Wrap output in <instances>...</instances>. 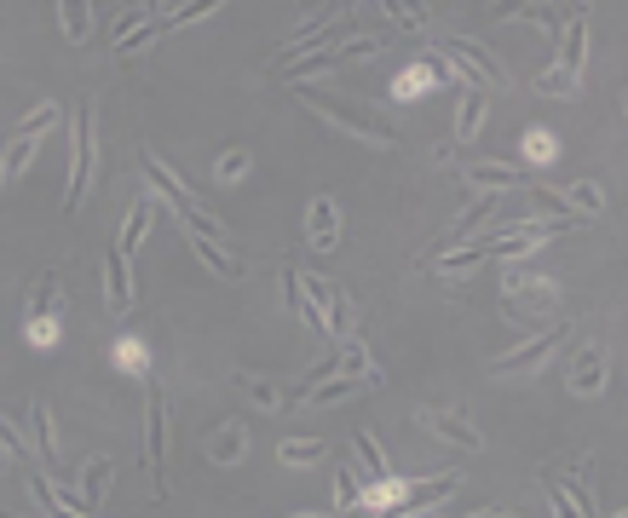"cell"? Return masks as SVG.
Wrapping results in <instances>:
<instances>
[{"label": "cell", "instance_id": "cell-18", "mask_svg": "<svg viewBox=\"0 0 628 518\" xmlns=\"http://www.w3.org/2000/svg\"><path fill=\"white\" fill-rule=\"evenodd\" d=\"M462 179H467V185H479V191H501V196H508V191L524 185V168H513V162H467Z\"/></svg>", "mask_w": 628, "mask_h": 518}, {"label": "cell", "instance_id": "cell-7", "mask_svg": "<svg viewBox=\"0 0 628 518\" xmlns=\"http://www.w3.org/2000/svg\"><path fill=\"white\" fill-rule=\"evenodd\" d=\"M560 341H565V323H548V328L531 334V341H519L513 352H501V357L490 363V375H524V369H537V363L554 357Z\"/></svg>", "mask_w": 628, "mask_h": 518}, {"label": "cell", "instance_id": "cell-43", "mask_svg": "<svg viewBox=\"0 0 628 518\" xmlns=\"http://www.w3.org/2000/svg\"><path fill=\"white\" fill-rule=\"evenodd\" d=\"M144 12L150 18H167V0H144Z\"/></svg>", "mask_w": 628, "mask_h": 518}, {"label": "cell", "instance_id": "cell-28", "mask_svg": "<svg viewBox=\"0 0 628 518\" xmlns=\"http://www.w3.org/2000/svg\"><path fill=\"white\" fill-rule=\"evenodd\" d=\"M58 23H64V35L75 46L93 41V7H87V0H58Z\"/></svg>", "mask_w": 628, "mask_h": 518}, {"label": "cell", "instance_id": "cell-26", "mask_svg": "<svg viewBox=\"0 0 628 518\" xmlns=\"http://www.w3.org/2000/svg\"><path fill=\"white\" fill-rule=\"evenodd\" d=\"M150 219H156V202H144V196H139V202L128 207V225H121V242H116V248L128 253V259L139 253V242H144V230H150Z\"/></svg>", "mask_w": 628, "mask_h": 518}, {"label": "cell", "instance_id": "cell-31", "mask_svg": "<svg viewBox=\"0 0 628 518\" xmlns=\"http://www.w3.org/2000/svg\"><path fill=\"white\" fill-rule=\"evenodd\" d=\"M565 207H576V214H599V207H606V191H599V179H576V185L565 191Z\"/></svg>", "mask_w": 628, "mask_h": 518}, {"label": "cell", "instance_id": "cell-25", "mask_svg": "<svg viewBox=\"0 0 628 518\" xmlns=\"http://www.w3.org/2000/svg\"><path fill=\"white\" fill-rule=\"evenodd\" d=\"M30 162H35V139L12 133V139H7V150H0V185H18Z\"/></svg>", "mask_w": 628, "mask_h": 518}, {"label": "cell", "instance_id": "cell-24", "mask_svg": "<svg viewBox=\"0 0 628 518\" xmlns=\"http://www.w3.org/2000/svg\"><path fill=\"white\" fill-rule=\"evenodd\" d=\"M110 478H116V461L93 455V461H87V473H82V501H87V512H98V507H105V496H110Z\"/></svg>", "mask_w": 628, "mask_h": 518}, {"label": "cell", "instance_id": "cell-21", "mask_svg": "<svg viewBox=\"0 0 628 518\" xmlns=\"http://www.w3.org/2000/svg\"><path fill=\"white\" fill-rule=\"evenodd\" d=\"M23 421H30V438H35V455L53 466L58 461V438H53V403L46 398H30L23 403Z\"/></svg>", "mask_w": 628, "mask_h": 518}, {"label": "cell", "instance_id": "cell-35", "mask_svg": "<svg viewBox=\"0 0 628 518\" xmlns=\"http://www.w3.org/2000/svg\"><path fill=\"white\" fill-rule=\"evenodd\" d=\"M381 7H387L392 23H404V30H426V7H421V0H381Z\"/></svg>", "mask_w": 628, "mask_h": 518}, {"label": "cell", "instance_id": "cell-8", "mask_svg": "<svg viewBox=\"0 0 628 518\" xmlns=\"http://www.w3.org/2000/svg\"><path fill=\"white\" fill-rule=\"evenodd\" d=\"M351 455H358V478L369 484V496H375V501H392V496H398V478H392L381 444H375L369 432H351Z\"/></svg>", "mask_w": 628, "mask_h": 518}, {"label": "cell", "instance_id": "cell-32", "mask_svg": "<svg viewBox=\"0 0 628 518\" xmlns=\"http://www.w3.org/2000/svg\"><path fill=\"white\" fill-rule=\"evenodd\" d=\"M364 501V478H358V466H340L335 473V512H351Z\"/></svg>", "mask_w": 628, "mask_h": 518}, {"label": "cell", "instance_id": "cell-6", "mask_svg": "<svg viewBox=\"0 0 628 518\" xmlns=\"http://www.w3.org/2000/svg\"><path fill=\"white\" fill-rule=\"evenodd\" d=\"M162 455H167V392H162L156 380H144V466H150L156 496H167V484H162Z\"/></svg>", "mask_w": 628, "mask_h": 518}, {"label": "cell", "instance_id": "cell-12", "mask_svg": "<svg viewBox=\"0 0 628 518\" xmlns=\"http://www.w3.org/2000/svg\"><path fill=\"white\" fill-rule=\"evenodd\" d=\"M583 64H588V18H583V7H571L560 23V64L554 69L583 75Z\"/></svg>", "mask_w": 628, "mask_h": 518}, {"label": "cell", "instance_id": "cell-13", "mask_svg": "<svg viewBox=\"0 0 628 518\" xmlns=\"http://www.w3.org/2000/svg\"><path fill=\"white\" fill-rule=\"evenodd\" d=\"M306 242H312L317 253L340 248V202H335V196H317V202L306 207Z\"/></svg>", "mask_w": 628, "mask_h": 518}, {"label": "cell", "instance_id": "cell-23", "mask_svg": "<svg viewBox=\"0 0 628 518\" xmlns=\"http://www.w3.org/2000/svg\"><path fill=\"white\" fill-rule=\"evenodd\" d=\"M237 392L248 398V403H260V409H271V414H278L294 392H289V386H278V380H266V375H237Z\"/></svg>", "mask_w": 628, "mask_h": 518}, {"label": "cell", "instance_id": "cell-3", "mask_svg": "<svg viewBox=\"0 0 628 518\" xmlns=\"http://www.w3.org/2000/svg\"><path fill=\"white\" fill-rule=\"evenodd\" d=\"M375 52H381V41H375L369 30H358V35H346L340 46H312V52H300V58L278 64V75H289V82H312V75H329V69H340L351 58H375Z\"/></svg>", "mask_w": 628, "mask_h": 518}, {"label": "cell", "instance_id": "cell-46", "mask_svg": "<svg viewBox=\"0 0 628 518\" xmlns=\"http://www.w3.org/2000/svg\"><path fill=\"white\" fill-rule=\"evenodd\" d=\"M571 7H583V0H571Z\"/></svg>", "mask_w": 628, "mask_h": 518}, {"label": "cell", "instance_id": "cell-15", "mask_svg": "<svg viewBox=\"0 0 628 518\" xmlns=\"http://www.w3.org/2000/svg\"><path fill=\"white\" fill-rule=\"evenodd\" d=\"M369 380H358V375H323V380H306V386H294V398H306L312 409H323V403H346V398H358Z\"/></svg>", "mask_w": 628, "mask_h": 518}, {"label": "cell", "instance_id": "cell-44", "mask_svg": "<svg viewBox=\"0 0 628 518\" xmlns=\"http://www.w3.org/2000/svg\"><path fill=\"white\" fill-rule=\"evenodd\" d=\"M7 466H12V455H7V444H0V473H7Z\"/></svg>", "mask_w": 628, "mask_h": 518}, {"label": "cell", "instance_id": "cell-40", "mask_svg": "<svg viewBox=\"0 0 628 518\" xmlns=\"http://www.w3.org/2000/svg\"><path fill=\"white\" fill-rule=\"evenodd\" d=\"M180 219H185V230H203V237H219V219L208 214V207H203V202H196V207H191V214H180Z\"/></svg>", "mask_w": 628, "mask_h": 518}, {"label": "cell", "instance_id": "cell-20", "mask_svg": "<svg viewBox=\"0 0 628 518\" xmlns=\"http://www.w3.org/2000/svg\"><path fill=\"white\" fill-rule=\"evenodd\" d=\"M144 179L156 185V196H167V202H173V214H191V207H196V196L185 191V179L173 173V168L162 162V155H144Z\"/></svg>", "mask_w": 628, "mask_h": 518}, {"label": "cell", "instance_id": "cell-34", "mask_svg": "<svg viewBox=\"0 0 628 518\" xmlns=\"http://www.w3.org/2000/svg\"><path fill=\"white\" fill-rule=\"evenodd\" d=\"M278 461H289V466H306V461H323V438H289V444L278 450Z\"/></svg>", "mask_w": 628, "mask_h": 518}, {"label": "cell", "instance_id": "cell-27", "mask_svg": "<svg viewBox=\"0 0 628 518\" xmlns=\"http://www.w3.org/2000/svg\"><path fill=\"white\" fill-rule=\"evenodd\" d=\"M323 323H329V341H351V300L329 282V294H323Z\"/></svg>", "mask_w": 628, "mask_h": 518}, {"label": "cell", "instance_id": "cell-10", "mask_svg": "<svg viewBox=\"0 0 628 518\" xmlns=\"http://www.w3.org/2000/svg\"><path fill=\"white\" fill-rule=\"evenodd\" d=\"M542 489L554 496L560 512H594L588 484H583V461H571V466H542Z\"/></svg>", "mask_w": 628, "mask_h": 518}, {"label": "cell", "instance_id": "cell-29", "mask_svg": "<svg viewBox=\"0 0 628 518\" xmlns=\"http://www.w3.org/2000/svg\"><path fill=\"white\" fill-rule=\"evenodd\" d=\"M242 450H248V432H242V427H219V432L208 438V455H214L219 466H237Z\"/></svg>", "mask_w": 628, "mask_h": 518}, {"label": "cell", "instance_id": "cell-16", "mask_svg": "<svg viewBox=\"0 0 628 518\" xmlns=\"http://www.w3.org/2000/svg\"><path fill=\"white\" fill-rule=\"evenodd\" d=\"M599 386H606V346L588 341L583 352L571 357V392H576V398H594Z\"/></svg>", "mask_w": 628, "mask_h": 518}, {"label": "cell", "instance_id": "cell-37", "mask_svg": "<svg viewBox=\"0 0 628 518\" xmlns=\"http://www.w3.org/2000/svg\"><path fill=\"white\" fill-rule=\"evenodd\" d=\"M576 82H583V75H565V69H542V75H537V93H548V98H571V93H576Z\"/></svg>", "mask_w": 628, "mask_h": 518}, {"label": "cell", "instance_id": "cell-11", "mask_svg": "<svg viewBox=\"0 0 628 518\" xmlns=\"http://www.w3.org/2000/svg\"><path fill=\"white\" fill-rule=\"evenodd\" d=\"M421 427L426 432H438L444 444H456V450H485V432L467 421V409H421Z\"/></svg>", "mask_w": 628, "mask_h": 518}, {"label": "cell", "instance_id": "cell-38", "mask_svg": "<svg viewBox=\"0 0 628 518\" xmlns=\"http://www.w3.org/2000/svg\"><path fill=\"white\" fill-rule=\"evenodd\" d=\"M513 18L537 23V30H548V35H560V23H565V12H560V7H537V0H531V7H519Z\"/></svg>", "mask_w": 628, "mask_h": 518}, {"label": "cell", "instance_id": "cell-14", "mask_svg": "<svg viewBox=\"0 0 628 518\" xmlns=\"http://www.w3.org/2000/svg\"><path fill=\"white\" fill-rule=\"evenodd\" d=\"M456 473H438V478H421L415 489H404V496H392L398 507H387V512H433L438 501H450V496H456Z\"/></svg>", "mask_w": 628, "mask_h": 518}, {"label": "cell", "instance_id": "cell-22", "mask_svg": "<svg viewBox=\"0 0 628 518\" xmlns=\"http://www.w3.org/2000/svg\"><path fill=\"white\" fill-rule=\"evenodd\" d=\"M185 237H191V248H196V259H203V266L214 271V277H242V259L231 253V248H225L219 237H203V230H185Z\"/></svg>", "mask_w": 628, "mask_h": 518}, {"label": "cell", "instance_id": "cell-42", "mask_svg": "<svg viewBox=\"0 0 628 518\" xmlns=\"http://www.w3.org/2000/svg\"><path fill=\"white\" fill-rule=\"evenodd\" d=\"M524 150H531V155H554V139H548L542 127H531V133H524Z\"/></svg>", "mask_w": 628, "mask_h": 518}, {"label": "cell", "instance_id": "cell-33", "mask_svg": "<svg viewBox=\"0 0 628 518\" xmlns=\"http://www.w3.org/2000/svg\"><path fill=\"white\" fill-rule=\"evenodd\" d=\"M58 121H64V110H58V104H41V110H30V116L18 121V133H23V139H35V133H53Z\"/></svg>", "mask_w": 628, "mask_h": 518}, {"label": "cell", "instance_id": "cell-19", "mask_svg": "<svg viewBox=\"0 0 628 518\" xmlns=\"http://www.w3.org/2000/svg\"><path fill=\"white\" fill-rule=\"evenodd\" d=\"M105 300H110V311H128L133 305V259L121 253V248L105 253Z\"/></svg>", "mask_w": 628, "mask_h": 518}, {"label": "cell", "instance_id": "cell-1", "mask_svg": "<svg viewBox=\"0 0 628 518\" xmlns=\"http://www.w3.org/2000/svg\"><path fill=\"white\" fill-rule=\"evenodd\" d=\"M300 104H306L312 116H323L329 127H340V133H351V139H364V144H404L398 139V127L381 116V110H369V104H351V98H340V93H323V87H300Z\"/></svg>", "mask_w": 628, "mask_h": 518}, {"label": "cell", "instance_id": "cell-5", "mask_svg": "<svg viewBox=\"0 0 628 518\" xmlns=\"http://www.w3.org/2000/svg\"><path fill=\"white\" fill-rule=\"evenodd\" d=\"M438 58H444V64H456V69H462V82H479L485 93H501V87H508V64H501L485 41H473V35L438 41Z\"/></svg>", "mask_w": 628, "mask_h": 518}, {"label": "cell", "instance_id": "cell-4", "mask_svg": "<svg viewBox=\"0 0 628 518\" xmlns=\"http://www.w3.org/2000/svg\"><path fill=\"white\" fill-rule=\"evenodd\" d=\"M93 185V104L82 98L69 110V191H64V214H82Z\"/></svg>", "mask_w": 628, "mask_h": 518}, {"label": "cell", "instance_id": "cell-45", "mask_svg": "<svg viewBox=\"0 0 628 518\" xmlns=\"http://www.w3.org/2000/svg\"><path fill=\"white\" fill-rule=\"evenodd\" d=\"M340 7H358V0H335V12H340Z\"/></svg>", "mask_w": 628, "mask_h": 518}, {"label": "cell", "instance_id": "cell-39", "mask_svg": "<svg viewBox=\"0 0 628 518\" xmlns=\"http://www.w3.org/2000/svg\"><path fill=\"white\" fill-rule=\"evenodd\" d=\"M214 173H219V185H237V179L248 173V150H225Z\"/></svg>", "mask_w": 628, "mask_h": 518}, {"label": "cell", "instance_id": "cell-17", "mask_svg": "<svg viewBox=\"0 0 628 518\" xmlns=\"http://www.w3.org/2000/svg\"><path fill=\"white\" fill-rule=\"evenodd\" d=\"M485 116H490V93H485L479 82H462V104H456V139H462V144H473V139H479V127H485Z\"/></svg>", "mask_w": 628, "mask_h": 518}, {"label": "cell", "instance_id": "cell-9", "mask_svg": "<svg viewBox=\"0 0 628 518\" xmlns=\"http://www.w3.org/2000/svg\"><path fill=\"white\" fill-rule=\"evenodd\" d=\"M58 311H64V277L58 271H41L35 289H30V334H35V341H53Z\"/></svg>", "mask_w": 628, "mask_h": 518}, {"label": "cell", "instance_id": "cell-36", "mask_svg": "<svg viewBox=\"0 0 628 518\" xmlns=\"http://www.w3.org/2000/svg\"><path fill=\"white\" fill-rule=\"evenodd\" d=\"M219 7H225V0H180V7H167V23L180 30V23H196V18H208Z\"/></svg>", "mask_w": 628, "mask_h": 518}, {"label": "cell", "instance_id": "cell-41", "mask_svg": "<svg viewBox=\"0 0 628 518\" xmlns=\"http://www.w3.org/2000/svg\"><path fill=\"white\" fill-rule=\"evenodd\" d=\"M0 444H7V455H12V461H30V444L18 438V427H12V421H0Z\"/></svg>", "mask_w": 628, "mask_h": 518}, {"label": "cell", "instance_id": "cell-30", "mask_svg": "<svg viewBox=\"0 0 628 518\" xmlns=\"http://www.w3.org/2000/svg\"><path fill=\"white\" fill-rule=\"evenodd\" d=\"M167 30H173L167 18H144L133 35H121V41H116V52H121V58H133V52H144L150 41H156V35H167Z\"/></svg>", "mask_w": 628, "mask_h": 518}, {"label": "cell", "instance_id": "cell-2", "mask_svg": "<svg viewBox=\"0 0 628 518\" xmlns=\"http://www.w3.org/2000/svg\"><path fill=\"white\" fill-rule=\"evenodd\" d=\"M560 300V282L554 277H542V271H508L501 277V305H508V317L531 328L537 317H548Z\"/></svg>", "mask_w": 628, "mask_h": 518}]
</instances>
